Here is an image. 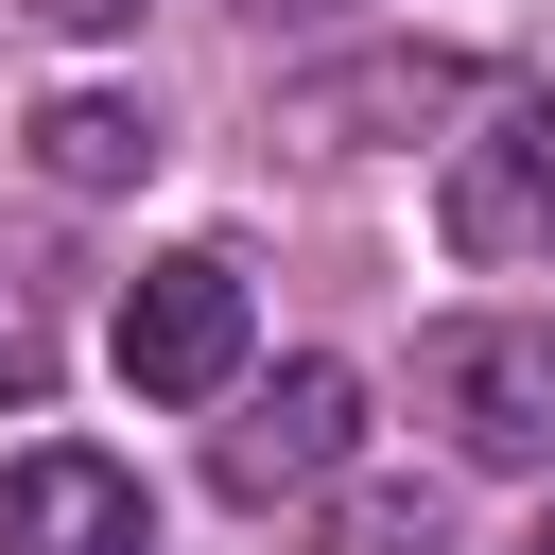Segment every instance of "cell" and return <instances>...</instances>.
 Here are the masks:
<instances>
[{"label":"cell","instance_id":"cell-1","mask_svg":"<svg viewBox=\"0 0 555 555\" xmlns=\"http://www.w3.org/2000/svg\"><path fill=\"white\" fill-rule=\"evenodd\" d=\"M434 243L468 278H555V87H486L434 156Z\"/></svg>","mask_w":555,"mask_h":555},{"label":"cell","instance_id":"cell-2","mask_svg":"<svg viewBox=\"0 0 555 555\" xmlns=\"http://www.w3.org/2000/svg\"><path fill=\"white\" fill-rule=\"evenodd\" d=\"M416 416L468 468H555V312H451V330H416Z\"/></svg>","mask_w":555,"mask_h":555},{"label":"cell","instance_id":"cell-3","mask_svg":"<svg viewBox=\"0 0 555 555\" xmlns=\"http://www.w3.org/2000/svg\"><path fill=\"white\" fill-rule=\"evenodd\" d=\"M104 347H121V382H139V399L208 416V399L243 382V347H260V312H243V260H225V243H173V260H139Z\"/></svg>","mask_w":555,"mask_h":555},{"label":"cell","instance_id":"cell-4","mask_svg":"<svg viewBox=\"0 0 555 555\" xmlns=\"http://www.w3.org/2000/svg\"><path fill=\"white\" fill-rule=\"evenodd\" d=\"M243 416L208 434V486L225 503H312L347 451H364V382L347 364H278V382H225Z\"/></svg>","mask_w":555,"mask_h":555},{"label":"cell","instance_id":"cell-5","mask_svg":"<svg viewBox=\"0 0 555 555\" xmlns=\"http://www.w3.org/2000/svg\"><path fill=\"white\" fill-rule=\"evenodd\" d=\"M0 555H156V503H139V468H121V451L52 434V451H17V468H0Z\"/></svg>","mask_w":555,"mask_h":555},{"label":"cell","instance_id":"cell-6","mask_svg":"<svg viewBox=\"0 0 555 555\" xmlns=\"http://www.w3.org/2000/svg\"><path fill=\"white\" fill-rule=\"evenodd\" d=\"M451 104H486V69H468V52H364V69H312L278 121H295V139H330V156H364V139L451 121Z\"/></svg>","mask_w":555,"mask_h":555},{"label":"cell","instance_id":"cell-7","mask_svg":"<svg viewBox=\"0 0 555 555\" xmlns=\"http://www.w3.org/2000/svg\"><path fill=\"white\" fill-rule=\"evenodd\" d=\"M35 173H52V191H139V173H156V121H139L121 87H69V104H35Z\"/></svg>","mask_w":555,"mask_h":555},{"label":"cell","instance_id":"cell-8","mask_svg":"<svg viewBox=\"0 0 555 555\" xmlns=\"http://www.w3.org/2000/svg\"><path fill=\"white\" fill-rule=\"evenodd\" d=\"M330 555H434V503H416V486H382V503H347V520H330Z\"/></svg>","mask_w":555,"mask_h":555},{"label":"cell","instance_id":"cell-9","mask_svg":"<svg viewBox=\"0 0 555 555\" xmlns=\"http://www.w3.org/2000/svg\"><path fill=\"white\" fill-rule=\"evenodd\" d=\"M35 17H52V35H121L139 0H35Z\"/></svg>","mask_w":555,"mask_h":555},{"label":"cell","instance_id":"cell-10","mask_svg":"<svg viewBox=\"0 0 555 555\" xmlns=\"http://www.w3.org/2000/svg\"><path fill=\"white\" fill-rule=\"evenodd\" d=\"M260 17H312V0H260Z\"/></svg>","mask_w":555,"mask_h":555}]
</instances>
